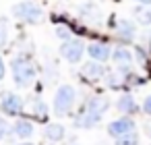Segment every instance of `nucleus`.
Masks as SVG:
<instances>
[{
    "mask_svg": "<svg viewBox=\"0 0 151 145\" xmlns=\"http://www.w3.org/2000/svg\"><path fill=\"white\" fill-rule=\"evenodd\" d=\"M0 108L6 116H19L23 112V97L13 91H2L0 93Z\"/></svg>",
    "mask_w": 151,
    "mask_h": 145,
    "instance_id": "39448f33",
    "label": "nucleus"
},
{
    "mask_svg": "<svg viewBox=\"0 0 151 145\" xmlns=\"http://www.w3.org/2000/svg\"><path fill=\"white\" fill-rule=\"evenodd\" d=\"M139 4H143V6H151V0H137Z\"/></svg>",
    "mask_w": 151,
    "mask_h": 145,
    "instance_id": "5701e85b",
    "label": "nucleus"
},
{
    "mask_svg": "<svg viewBox=\"0 0 151 145\" xmlns=\"http://www.w3.org/2000/svg\"><path fill=\"white\" fill-rule=\"evenodd\" d=\"M4 75H6V64H4V60H2V56H0V81L4 79Z\"/></svg>",
    "mask_w": 151,
    "mask_h": 145,
    "instance_id": "4be33fe9",
    "label": "nucleus"
},
{
    "mask_svg": "<svg viewBox=\"0 0 151 145\" xmlns=\"http://www.w3.org/2000/svg\"><path fill=\"white\" fill-rule=\"evenodd\" d=\"M56 38H60L62 42H66V40H70L73 38V33H70V29L66 27V25H56Z\"/></svg>",
    "mask_w": 151,
    "mask_h": 145,
    "instance_id": "6ab92c4d",
    "label": "nucleus"
},
{
    "mask_svg": "<svg viewBox=\"0 0 151 145\" xmlns=\"http://www.w3.org/2000/svg\"><path fill=\"white\" fill-rule=\"evenodd\" d=\"M87 54L91 56V60H97V62H106L112 58V48L104 42H91L87 46Z\"/></svg>",
    "mask_w": 151,
    "mask_h": 145,
    "instance_id": "6e6552de",
    "label": "nucleus"
},
{
    "mask_svg": "<svg viewBox=\"0 0 151 145\" xmlns=\"http://www.w3.org/2000/svg\"><path fill=\"white\" fill-rule=\"evenodd\" d=\"M52 145H56V143H52Z\"/></svg>",
    "mask_w": 151,
    "mask_h": 145,
    "instance_id": "a878e982",
    "label": "nucleus"
},
{
    "mask_svg": "<svg viewBox=\"0 0 151 145\" xmlns=\"http://www.w3.org/2000/svg\"><path fill=\"white\" fill-rule=\"evenodd\" d=\"M116 31H118V35H120L122 40H132L134 33H137V27H134L132 21H128V19H120V21L116 23Z\"/></svg>",
    "mask_w": 151,
    "mask_h": 145,
    "instance_id": "4468645a",
    "label": "nucleus"
},
{
    "mask_svg": "<svg viewBox=\"0 0 151 145\" xmlns=\"http://www.w3.org/2000/svg\"><path fill=\"white\" fill-rule=\"evenodd\" d=\"M134 128H137V122L130 116H120V118H116L108 124V135L118 139V137H124L128 133H134Z\"/></svg>",
    "mask_w": 151,
    "mask_h": 145,
    "instance_id": "423d86ee",
    "label": "nucleus"
},
{
    "mask_svg": "<svg viewBox=\"0 0 151 145\" xmlns=\"http://www.w3.org/2000/svg\"><path fill=\"white\" fill-rule=\"evenodd\" d=\"M134 17H137V23H141V25H151V6H137L134 9Z\"/></svg>",
    "mask_w": 151,
    "mask_h": 145,
    "instance_id": "2eb2a0df",
    "label": "nucleus"
},
{
    "mask_svg": "<svg viewBox=\"0 0 151 145\" xmlns=\"http://www.w3.org/2000/svg\"><path fill=\"white\" fill-rule=\"evenodd\" d=\"M33 116L37 120H46L48 118V106L42 100H33Z\"/></svg>",
    "mask_w": 151,
    "mask_h": 145,
    "instance_id": "dca6fc26",
    "label": "nucleus"
},
{
    "mask_svg": "<svg viewBox=\"0 0 151 145\" xmlns=\"http://www.w3.org/2000/svg\"><path fill=\"white\" fill-rule=\"evenodd\" d=\"M64 135H66V131H64V126H62L60 122H50V124L44 126V137H46L48 141H52V143L62 141Z\"/></svg>",
    "mask_w": 151,
    "mask_h": 145,
    "instance_id": "f8f14e48",
    "label": "nucleus"
},
{
    "mask_svg": "<svg viewBox=\"0 0 151 145\" xmlns=\"http://www.w3.org/2000/svg\"><path fill=\"white\" fill-rule=\"evenodd\" d=\"M9 131H11L9 122L4 120V116H0V139H4V137L9 135Z\"/></svg>",
    "mask_w": 151,
    "mask_h": 145,
    "instance_id": "aec40b11",
    "label": "nucleus"
},
{
    "mask_svg": "<svg viewBox=\"0 0 151 145\" xmlns=\"http://www.w3.org/2000/svg\"><path fill=\"white\" fill-rule=\"evenodd\" d=\"M114 145H139V135L137 133H128L124 137H118Z\"/></svg>",
    "mask_w": 151,
    "mask_h": 145,
    "instance_id": "f3484780",
    "label": "nucleus"
},
{
    "mask_svg": "<svg viewBox=\"0 0 151 145\" xmlns=\"http://www.w3.org/2000/svg\"><path fill=\"white\" fill-rule=\"evenodd\" d=\"M147 135H149V139H151V126H147Z\"/></svg>",
    "mask_w": 151,
    "mask_h": 145,
    "instance_id": "393cba45",
    "label": "nucleus"
},
{
    "mask_svg": "<svg viewBox=\"0 0 151 145\" xmlns=\"http://www.w3.org/2000/svg\"><path fill=\"white\" fill-rule=\"evenodd\" d=\"M116 108H118V112L124 114V116H130V114H134V112L139 110V106H137V102H134V97H132L130 93L120 95L118 102H116Z\"/></svg>",
    "mask_w": 151,
    "mask_h": 145,
    "instance_id": "9d476101",
    "label": "nucleus"
},
{
    "mask_svg": "<svg viewBox=\"0 0 151 145\" xmlns=\"http://www.w3.org/2000/svg\"><path fill=\"white\" fill-rule=\"evenodd\" d=\"M17 145H35V143H29V141H23V143H17Z\"/></svg>",
    "mask_w": 151,
    "mask_h": 145,
    "instance_id": "b1692460",
    "label": "nucleus"
},
{
    "mask_svg": "<svg viewBox=\"0 0 151 145\" xmlns=\"http://www.w3.org/2000/svg\"><path fill=\"white\" fill-rule=\"evenodd\" d=\"M108 108H110V100L104 97V95H93V97H89L87 104H85V112H89V114H93V116H97V118H101V116L108 112Z\"/></svg>",
    "mask_w": 151,
    "mask_h": 145,
    "instance_id": "0eeeda50",
    "label": "nucleus"
},
{
    "mask_svg": "<svg viewBox=\"0 0 151 145\" xmlns=\"http://www.w3.org/2000/svg\"><path fill=\"white\" fill-rule=\"evenodd\" d=\"M112 60H114L118 66L126 69V66H130V62H132V54H130V50H128V48L120 46V48L112 50Z\"/></svg>",
    "mask_w": 151,
    "mask_h": 145,
    "instance_id": "ddd939ff",
    "label": "nucleus"
},
{
    "mask_svg": "<svg viewBox=\"0 0 151 145\" xmlns=\"http://www.w3.org/2000/svg\"><path fill=\"white\" fill-rule=\"evenodd\" d=\"M11 71H13V81L17 87H29L35 81V64L31 62L29 56H15L11 60Z\"/></svg>",
    "mask_w": 151,
    "mask_h": 145,
    "instance_id": "f257e3e1",
    "label": "nucleus"
},
{
    "mask_svg": "<svg viewBox=\"0 0 151 145\" xmlns=\"http://www.w3.org/2000/svg\"><path fill=\"white\" fill-rule=\"evenodd\" d=\"M81 73L87 77V79H101L106 75V69H104V62H97V60H89L83 64Z\"/></svg>",
    "mask_w": 151,
    "mask_h": 145,
    "instance_id": "9b49d317",
    "label": "nucleus"
},
{
    "mask_svg": "<svg viewBox=\"0 0 151 145\" xmlns=\"http://www.w3.org/2000/svg\"><path fill=\"white\" fill-rule=\"evenodd\" d=\"M143 112H145L147 116H151V95H147V97L143 100Z\"/></svg>",
    "mask_w": 151,
    "mask_h": 145,
    "instance_id": "412c9836",
    "label": "nucleus"
},
{
    "mask_svg": "<svg viewBox=\"0 0 151 145\" xmlns=\"http://www.w3.org/2000/svg\"><path fill=\"white\" fill-rule=\"evenodd\" d=\"M75 102H77V89L68 83L60 85L54 93V114L56 116H66L70 114V110L75 108Z\"/></svg>",
    "mask_w": 151,
    "mask_h": 145,
    "instance_id": "f03ea898",
    "label": "nucleus"
},
{
    "mask_svg": "<svg viewBox=\"0 0 151 145\" xmlns=\"http://www.w3.org/2000/svg\"><path fill=\"white\" fill-rule=\"evenodd\" d=\"M85 52H87L85 44H83L81 40H77V38H70V40L62 42V46H60V56H62L66 62H70V64L81 62V58H83Z\"/></svg>",
    "mask_w": 151,
    "mask_h": 145,
    "instance_id": "20e7f679",
    "label": "nucleus"
},
{
    "mask_svg": "<svg viewBox=\"0 0 151 145\" xmlns=\"http://www.w3.org/2000/svg\"><path fill=\"white\" fill-rule=\"evenodd\" d=\"M9 40V19L0 17V48H2Z\"/></svg>",
    "mask_w": 151,
    "mask_h": 145,
    "instance_id": "a211bd4d",
    "label": "nucleus"
},
{
    "mask_svg": "<svg viewBox=\"0 0 151 145\" xmlns=\"http://www.w3.org/2000/svg\"><path fill=\"white\" fill-rule=\"evenodd\" d=\"M13 17L23 21V23H29V25H35V23H42L44 21V9L33 2V0H23V2H17L13 9Z\"/></svg>",
    "mask_w": 151,
    "mask_h": 145,
    "instance_id": "7ed1b4c3",
    "label": "nucleus"
},
{
    "mask_svg": "<svg viewBox=\"0 0 151 145\" xmlns=\"http://www.w3.org/2000/svg\"><path fill=\"white\" fill-rule=\"evenodd\" d=\"M33 131H35V126H33V122L29 118H17L15 124H13V135H17L23 141H27L33 135Z\"/></svg>",
    "mask_w": 151,
    "mask_h": 145,
    "instance_id": "1a4fd4ad",
    "label": "nucleus"
}]
</instances>
